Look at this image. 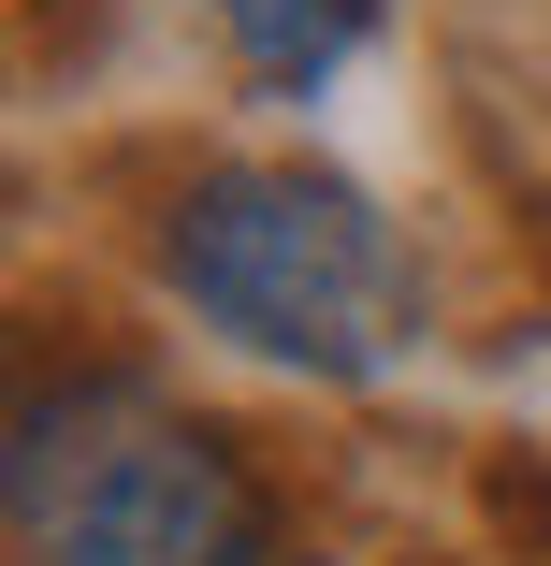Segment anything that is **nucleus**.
Instances as JSON below:
<instances>
[{"instance_id":"nucleus-4","label":"nucleus","mask_w":551,"mask_h":566,"mask_svg":"<svg viewBox=\"0 0 551 566\" xmlns=\"http://www.w3.org/2000/svg\"><path fill=\"white\" fill-rule=\"evenodd\" d=\"M479 523H494L508 552H537V566H551V465H522V450H479Z\"/></svg>"},{"instance_id":"nucleus-1","label":"nucleus","mask_w":551,"mask_h":566,"mask_svg":"<svg viewBox=\"0 0 551 566\" xmlns=\"http://www.w3.org/2000/svg\"><path fill=\"white\" fill-rule=\"evenodd\" d=\"M160 276L189 291L203 334L290 364V378H378L421 334V276L392 248V218L319 175V160H218L160 218Z\"/></svg>"},{"instance_id":"nucleus-3","label":"nucleus","mask_w":551,"mask_h":566,"mask_svg":"<svg viewBox=\"0 0 551 566\" xmlns=\"http://www.w3.org/2000/svg\"><path fill=\"white\" fill-rule=\"evenodd\" d=\"M218 15H233V44H247V73H319L335 59L378 0H218Z\"/></svg>"},{"instance_id":"nucleus-2","label":"nucleus","mask_w":551,"mask_h":566,"mask_svg":"<svg viewBox=\"0 0 551 566\" xmlns=\"http://www.w3.org/2000/svg\"><path fill=\"white\" fill-rule=\"evenodd\" d=\"M30 566H276V523H262V480L233 465V436L131 421L30 523Z\"/></svg>"}]
</instances>
